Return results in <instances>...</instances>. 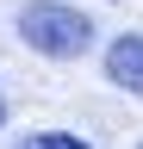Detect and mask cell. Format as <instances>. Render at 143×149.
I'll list each match as a JSON object with an SVG mask.
<instances>
[{
	"label": "cell",
	"mask_w": 143,
	"mask_h": 149,
	"mask_svg": "<svg viewBox=\"0 0 143 149\" xmlns=\"http://www.w3.org/2000/svg\"><path fill=\"white\" fill-rule=\"evenodd\" d=\"M13 149H93V143L68 137V130H38V137H25V143H13Z\"/></svg>",
	"instance_id": "3"
},
{
	"label": "cell",
	"mask_w": 143,
	"mask_h": 149,
	"mask_svg": "<svg viewBox=\"0 0 143 149\" xmlns=\"http://www.w3.org/2000/svg\"><path fill=\"white\" fill-rule=\"evenodd\" d=\"M106 81H118L124 93L143 100V37H137V31H124L118 44L106 50Z\"/></svg>",
	"instance_id": "2"
},
{
	"label": "cell",
	"mask_w": 143,
	"mask_h": 149,
	"mask_svg": "<svg viewBox=\"0 0 143 149\" xmlns=\"http://www.w3.org/2000/svg\"><path fill=\"white\" fill-rule=\"evenodd\" d=\"M0 118H6V100H0Z\"/></svg>",
	"instance_id": "4"
},
{
	"label": "cell",
	"mask_w": 143,
	"mask_h": 149,
	"mask_svg": "<svg viewBox=\"0 0 143 149\" xmlns=\"http://www.w3.org/2000/svg\"><path fill=\"white\" fill-rule=\"evenodd\" d=\"M19 37L31 50L56 56V62H68V56H81L87 44H93V25L75 13V6H56V0H31V6L19 13Z\"/></svg>",
	"instance_id": "1"
}]
</instances>
